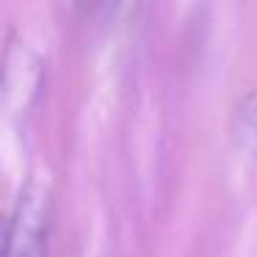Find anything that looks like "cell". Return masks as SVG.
<instances>
[{"instance_id":"6da1fadb","label":"cell","mask_w":257,"mask_h":257,"mask_svg":"<svg viewBox=\"0 0 257 257\" xmlns=\"http://www.w3.org/2000/svg\"><path fill=\"white\" fill-rule=\"evenodd\" d=\"M47 218L50 202L45 191L28 185L12 221V257H47Z\"/></svg>"},{"instance_id":"7a4b0ae2","label":"cell","mask_w":257,"mask_h":257,"mask_svg":"<svg viewBox=\"0 0 257 257\" xmlns=\"http://www.w3.org/2000/svg\"><path fill=\"white\" fill-rule=\"evenodd\" d=\"M235 141L246 155H257V91L246 94L235 111Z\"/></svg>"},{"instance_id":"3957f363","label":"cell","mask_w":257,"mask_h":257,"mask_svg":"<svg viewBox=\"0 0 257 257\" xmlns=\"http://www.w3.org/2000/svg\"><path fill=\"white\" fill-rule=\"evenodd\" d=\"M12 254V221L0 218V257Z\"/></svg>"}]
</instances>
